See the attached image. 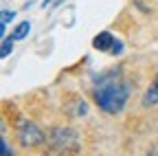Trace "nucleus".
<instances>
[{"mask_svg":"<svg viewBox=\"0 0 158 156\" xmlns=\"http://www.w3.org/2000/svg\"><path fill=\"white\" fill-rule=\"evenodd\" d=\"M114 35L110 33V31H103V33H99L97 37H94V40H92V46L94 48H99V51H112V46H114Z\"/></svg>","mask_w":158,"mask_h":156,"instance_id":"obj_4","label":"nucleus"},{"mask_svg":"<svg viewBox=\"0 0 158 156\" xmlns=\"http://www.w3.org/2000/svg\"><path fill=\"white\" fill-rule=\"evenodd\" d=\"M13 15H15V11L2 9V27H7V22H9V20H13Z\"/></svg>","mask_w":158,"mask_h":156,"instance_id":"obj_8","label":"nucleus"},{"mask_svg":"<svg viewBox=\"0 0 158 156\" xmlns=\"http://www.w3.org/2000/svg\"><path fill=\"white\" fill-rule=\"evenodd\" d=\"M29 31H31V24L24 20V22H20L15 29H13V33H11V37L13 40H24V37L29 35Z\"/></svg>","mask_w":158,"mask_h":156,"instance_id":"obj_6","label":"nucleus"},{"mask_svg":"<svg viewBox=\"0 0 158 156\" xmlns=\"http://www.w3.org/2000/svg\"><path fill=\"white\" fill-rule=\"evenodd\" d=\"M11 51H13V37H5V40H2V51H0V55L7 57Z\"/></svg>","mask_w":158,"mask_h":156,"instance_id":"obj_7","label":"nucleus"},{"mask_svg":"<svg viewBox=\"0 0 158 156\" xmlns=\"http://www.w3.org/2000/svg\"><path fill=\"white\" fill-rule=\"evenodd\" d=\"M94 101L99 103L103 112L108 114H116L125 108L127 95H130V86L121 79L118 75H106L99 79V84L94 86Z\"/></svg>","mask_w":158,"mask_h":156,"instance_id":"obj_1","label":"nucleus"},{"mask_svg":"<svg viewBox=\"0 0 158 156\" xmlns=\"http://www.w3.org/2000/svg\"><path fill=\"white\" fill-rule=\"evenodd\" d=\"M156 103H158V77L154 79V84L147 88V92H145V97H143V106H145V108L156 106Z\"/></svg>","mask_w":158,"mask_h":156,"instance_id":"obj_5","label":"nucleus"},{"mask_svg":"<svg viewBox=\"0 0 158 156\" xmlns=\"http://www.w3.org/2000/svg\"><path fill=\"white\" fill-rule=\"evenodd\" d=\"M121 48H123V44H121V42H118V40H116V42H114V46H112V51H110V53H112V55H116V53H121Z\"/></svg>","mask_w":158,"mask_h":156,"instance_id":"obj_9","label":"nucleus"},{"mask_svg":"<svg viewBox=\"0 0 158 156\" xmlns=\"http://www.w3.org/2000/svg\"><path fill=\"white\" fill-rule=\"evenodd\" d=\"M18 139L24 147H33V145H40L44 141V134L33 121H20L18 123Z\"/></svg>","mask_w":158,"mask_h":156,"instance_id":"obj_2","label":"nucleus"},{"mask_svg":"<svg viewBox=\"0 0 158 156\" xmlns=\"http://www.w3.org/2000/svg\"><path fill=\"white\" fill-rule=\"evenodd\" d=\"M51 141L57 150H66V147H70V143H75V132L68 128H55Z\"/></svg>","mask_w":158,"mask_h":156,"instance_id":"obj_3","label":"nucleus"}]
</instances>
